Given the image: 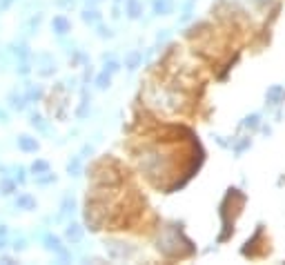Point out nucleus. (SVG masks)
<instances>
[{
	"instance_id": "32",
	"label": "nucleus",
	"mask_w": 285,
	"mask_h": 265,
	"mask_svg": "<svg viewBox=\"0 0 285 265\" xmlns=\"http://www.w3.org/2000/svg\"><path fill=\"white\" fill-rule=\"evenodd\" d=\"M89 7H94V5H98V2H103V0H85Z\"/></svg>"
},
{
	"instance_id": "22",
	"label": "nucleus",
	"mask_w": 285,
	"mask_h": 265,
	"mask_svg": "<svg viewBox=\"0 0 285 265\" xmlns=\"http://www.w3.org/2000/svg\"><path fill=\"white\" fill-rule=\"evenodd\" d=\"M49 169H52V167H49V163H47V160H45V159H38V160H34V163L29 165V172L34 174V176H36V174L49 172Z\"/></svg>"
},
{
	"instance_id": "26",
	"label": "nucleus",
	"mask_w": 285,
	"mask_h": 265,
	"mask_svg": "<svg viewBox=\"0 0 285 265\" xmlns=\"http://www.w3.org/2000/svg\"><path fill=\"white\" fill-rule=\"evenodd\" d=\"M96 31H98V38H114V31L101 23H96Z\"/></svg>"
},
{
	"instance_id": "4",
	"label": "nucleus",
	"mask_w": 285,
	"mask_h": 265,
	"mask_svg": "<svg viewBox=\"0 0 285 265\" xmlns=\"http://www.w3.org/2000/svg\"><path fill=\"white\" fill-rule=\"evenodd\" d=\"M52 29H53V34L56 36H67L69 31H72V23H69L67 16H53L52 18Z\"/></svg>"
},
{
	"instance_id": "15",
	"label": "nucleus",
	"mask_w": 285,
	"mask_h": 265,
	"mask_svg": "<svg viewBox=\"0 0 285 265\" xmlns=\"http://www.w3.org/2000/svg\"><path fill=\"white\" fill-rule=\"evenodd\" d=\"M80 18H82V23H87V25H96V23H101L103 14L96 9V7H87V9H85V11H82V14H80Z\"/></svg>"
},
{
	"instance_id": "2",
	"label": "nucleus",
	"mask_w": 285,
	"mask_h": 265,
	"mask_svg": "<svg viewBox=\"0 0 285 265\" xmlns=\"http://www.w3.org/2000/svg\"><path fill=\"white\" fill-rule=\"evenodd\" d=\"M40 241H43V245H45V250H47V252H53V254L60 256L63 261H69V259H72V254L67 252V247L63 245V241H60V238L56 237L53 232H45Z\"/></svg>"
},
{
	"instance_id": "33",
	"label": "nucleus",
	"mask_w": 285,
	"mask_h": 265,
	"mask_svg": "<svg viewBox=\"0 0 285 265\" xmlns=\"http://www.w3.org/2000/svg\"><path fill=\"white\" fill-rule=\"evenodd\" d=\"M0 261L2 263H14V259H9V256H0Z\"/></svg>"
},
{
	"instance_id": "24",
	"label": "nucleus",
	"mask_w": 285,
	"mask_h": 265,
	"mask_svg": "<svg viewBox=\"0 0 285 265\" xmlns=\"http://www.w3.org/2000/svg\"><path fill=\"white\" fill-rule=\"evenodd\" d=\"M11 172H14V181L18 185H23L25 181H27V176H25V174H27V169H25L23 165H18V167H11Z\"/></svg>"
},
{
	"instance_id": "10",
	"label": "nucleus",
	"mask_w": 285,
	"mask_h": 265,
	"mask_svg": "<svg viewBox=\"0 0 285 265\" xmlns=\"http://www.w3.org/2000/svg\"><path fill=\"white\" fill-rule=\"evenodd\" d=\"M265 101H267V105H281L285 101V89L281 85H272L265 94Z\"/></svg>"
},
{
	"instance_id": "11",
	"label": "nucleus",
	"mask_w": 285,
	"mask_h": 265,
	"mask_svg": "<svg viewBox=\"0 0 285 265\" xmlns=\"http://www.w3.org/2000/svg\"><path fill=\"white\" fill-rule=\"evenodd\" d=\"M125 14L127 18L138 20L143 16V2L140 0H125Z\"/></svg>"
},
{
	"instance_id": "1",
	"label": "nucleus",
	"mask_w": 285,
	"mask_h": 265,
	"mask_svg": "<svg viewBox=\"0 0 285 265\" xmlns=\"http://www.w3.org/2000/svg\"><path fill=\"white\" fill-rule=\"evenodd\" d=\"M105 252L109 259L125 261V259H131V256L138 252V247H136L134 243L121 241V238H105Z\"/></svg>"
},
{
	"instance_id": "6",
	"label": "nucleus",
	"mask_w": 285,
	"mask_h": 265,
	"mask_svg": "<svg viewBox=\"0 0 285 265\" xmlns=\"http://www.w3.org/2000/svg\"><path fill=\"white\" fill-rule=\"evenodd\" d=\"M36 205H38V203H36V198L31 196V194H27V192L18 194V198L14 201V208L16 210H23V212H34Z\"/></svg>"
},
{
	"instance_id": "23",
	"label": "nucleus",
	"mask_w": 285,
	"mask_h": 265,
	"mask_svg": "<svg viewBox=\"0 0 285 265\" xmlns=\"http://www.w3.org/2000/svg\"><path fill=\"white\" fill-rule=\"evenodd\" d=\"M25 96H27V101H29V103H38L40 98H43V89H40V87H29Z\"/></svg>"
},
{
	"instance_id": "27",
	"label": "nucleus",
	"mask_w": 285,
	"mask_h": 265,
	"mask_svg": "<svg viewBox=\"0 0 285 265\" xmlns=\"http://www.w3.org/2000/svg\"><path fill=\"white\" fill-rule=\"evenodd\" d=\"M250 145H252L250 138H243V140H238V143H234L232 145V147H234V154H243V152H245Z\"/></svg>"
},
{
	"instance_id": "30",
	"label": "nucleus",
	"mask_w": 285,
	"mask_h": 265,
	"mask_svg": "<svg viewBox=\"0 0 285 265\" xmlns=\"http://www.w3.org/2000/svg\"><path fill=\"white\" fill-rule=\"evenodd\" d=\"M56 5L63 7V9H74L76 7V0H56Z\"/></svg>"
},
{
	"instance_id": "19",
	"label": "nucleus",
	"mask_w": 285,
	"mask_h": 265,
	"mask_svg": "<svg viewBox=\"0 0 285 265\" xmlns=\"http://www.w3.org/2000/svg\"><path fill=\"white\" fill-rule=\"evenodd\" d=\"M40 23H43V14L38 11V14H34L27 23H25V31H27V34H36L38 27H40Z\"/></svg>"
},
{
	"instance_id": "5",
	"label": "nucleus",
	"mask_w": 285,
	"mask_h": 265,
	"mask_svg": "<svg viewBox=\"0 0 285 265\" xmlns=\"http://www.w3.org/2000/svg\"><path fill=\"white\" fill-rule=\"evenodd\" d=\"M36 72L45 78L52 76V74L56 72V60H53L49 53H40V65H36Z\"/></svg>"
},
{
	"instance_id": "7",
	"label": "nucleus",
	"mask_w": 285,
	"mask_h": 265,
	"mask_svg": "<svg viewBox=\"0 0 285 265\" xmlns=\"http://www.w3.org/2000/svg\"><path fill=\"white\" fill-rule=\"evenodd\" d=\"M74 210H76V198H74L72 194H65V196H63V203H60V214L56 216V221H63V218L72 216Z\"/></svg>"
},
{
	"instance_id": "21",
	"label": "nucleus",
	"mask_w": 285,
	"mask_h": 265,
	"mask_svg": "<svg viewBox=\"0 0 285 265\" xmlns=\"http://www.w3.org/2000/svg\"><path fill=\"white\" fill-rule=\"evenodd\" d=\"M94 85H96V89H101V92H105L107 87L111 85V74H107L105 69H103V74H98L96 80H94Z\"/></svg>"
},
{
	"instance_id": "13",
	"label": "nucleus",
	"mask_w": 285,
	"mask_h": 265,
	"mask_svg": "<svg viewBox=\"0 0 285 265\" xmlns=\"http://www.w3.org/2000/svg\"><path fill=\"white\" fill-rule=\"evenodd\" d=\"M56 181H58V176L52 174V169H49V172H43V174H36V176H34V183L38 185V187H49V185H53Z\"/></svg>"
},
{
	"instance_id": "25",
	"label": "nucleus",
	"mask_w": 285,
	"mask_h": 265,
	"mask_svg": "<svg viewBox=\"0 0 285 265\" xmlns=\"http://www.w3.org/2000/svg\"><path fill=\"white\" fill-rule=\"evenodd\" d=\"M118 69H121V63H118V60H114V58H109V60H107V58H105V72L107 74H111V76H114V74H118Z\"/></svg>"
},
{
	"instance_id": "31",
	"label": "nucleus",
	"mask_w": 285,
	"mask_h": 265,
	"mask_svg": "<svg viewBox=\"0 0 285 265\" xmlns=\"http://www.w3.org/2000/svg\"><path fill=\"white\" fill-rule=\"evenodd\" d=\"M0 123H2V125H7V123H9V114H7L5 109H0Z\"/></svg>"
},
{
	"instance_id": "18",
	"label": "nucleus",
	"mask_w": 285,
	"mask_h": 265,
	"mask_svg": "<svg viewBox=\"0 0 285 265\" xmlns=\"http://www.w3.org/2000/svg\"><path fill=\"white\" fill-rule=\"evenodd\" d=\"M154 16H167L172 11V0H154Z\"/></svg>"
},
{
	"instance_id": "3",
	"label": "nucleus",
	"mask_w": 285,
	"mask_h": 265,
	"mask_svg": "<svg viewBox=\"0 0 285 265\" xmlns=\"http://www.w3.org/2000/svg\"><path fill=\"white\" fill-rule=\"evenodd\" d=\"M16 145H18V150L25 152V154H36V152L40 150V143L29 134H20L18 140H16Z\"/></svg>"
},
{
	"instance_id": "20",
	"label": "nucleus",
	"mask_w": 285,
	"mask_h": 265,
	"mask_svg": "<svg viewBox=\"0 0 285 265\" xmlns=\"http://www.w3.org/2000/svg\"><path fill=\"white\" fill-rule=\"evenodd\" d=\"M259 125H261V114H250V116H245V118L241 121L243 130H256Z\"/></svg>"
},
{
	"instance_id": "17",
	"label": "nucleus",
	"mask_w": 285,
	"mask_h": 265,
	"mask_svg": "<svg viewBox=\"0 0 285 265\" xmlns=\"http://www.w3.org/2000/svg\"><path fill=\"white\" fill-rule=\"evenodd\" d=\"M67 174L69 176H80L82 174V156H74L72 160H67Z\"/></svg>"
},
{
	"instance_id": "16",
	"label": "nucleus",
	"mask_w": 285,
	"mask_h": 265,
	"mask_svg": "<svg viewBox=\"0 0 285 265\" xmlns=\"http://www.w3.org/2000/svg\"><path fill=\"white\" fill-rule=\"evenodd\" d=\"M16 189H18V183L14 181V176H5V179L0 181V194L2 196H11V194H16Z\"/></svg>"
},
{
	"instance_id": "14",
	"label": "nucleus",
	"mask_w": 285,
	"mask_h": 265,
	"mask_svg": "<svg viewBox=\"0 0 285 265\" xmlns=\"http://www.w3.org/2000/svg\"><path fill=\"white\" fill-rule=\"evenodd\" d=\"M29 125L34 127V130L43 132V134H49V125H47V121H45V118L38 114V111H31V114H29Z\"/></svg>"
},
{
	"instance_id": "28",
	"label": "nucleus",
	"mask_w": 285,
	"mask_h": 265,
	"mask_svg": "<svg viewBox=\"0 0 285 265\" xmlns=\"http://www.w3.org/2000/svg\"><path fill=\"white\" fill-rule=\"evenodd\" d=\"M16 72H18L20 76H27V74L31 72L29 63H27V60H18V65H16Z\"/></svg>"
},
{
	"instance_id": "12",
	"label": "nucleus",
	"mask_w": 285,
	"mask_h": 265,
	"mask_svg": "<svg viewBox=\"0 0 285 265\" xmlns=\"http://www.w3.org/2000/svg\"><path fill=\"white\" fill-rule=\"evenodd\" d=\"M140 63H143V52H138V49H131V52L125 56V67L130 69V72L138 69Z\"/></svg>"
},
{
	"instance_id": "8",
	"label": "nucleus",
	"mask_w": 285,
	"mask_h": 265,
	"mask_svg": "<svg viewBox=\"0 0 285 265\" xmlns=\"http://www.w3.org/2000/svg\"><path fill=\"white\" fill-rule=\"evenodd\" d=\"M7 103H9V107L14 111H23L29 101H27V96H25L23 92H16L14 89V92H9V96H7Z\"/></svg>"
},
{
	"instance_id": "9",
	"label": "nucleus",
	"mask_w": 285,
	"mask_h": 265,
	"mask_svg": "<svg viewBox=\"0 0 285 265\" xmlns=\"http://www.w3.org/2000/svg\"><path fill=\"white\" fill-rule=\"evenodd\" d=\"M65 238H67L72 245H76V243L82 241V227L78 225V223H67V227H65Z\"/></svg>"
},
{
	"instance_id": "29",
	"label": "nucleus",
	"mask_w": 285,
	"mask_h": 265,
	"mask_svg": "<svg viewBox=\"0 0 285 265\" xmlns=\"http://www.w3.org/2000/svg\"><path fill=\"white\" fill-rule=\"evenodd\" d=\"M11 247H14V252H25V250H27V247H29V245H27V238H23V237H20V238H16V241H14V245H11Z\"/></svg>"
}]
</instances>
